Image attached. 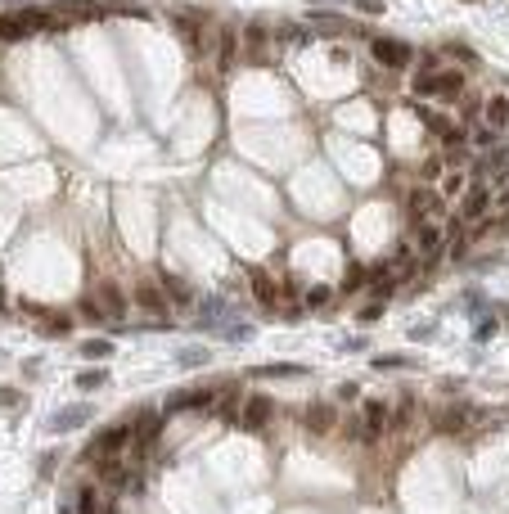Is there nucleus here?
I'll use <instances>...</instances> for the list:
<instances>
[{"label": "nucleus", "instance_id": "f257e3e1", "mask_svg": "<svg viewBox=\"0 0 509 514\" xmlns=\"http://www.w3.org/2000/svg\"><path fill=\"white\" fill-rule=\"evenodd\" d=\"M131 428L127 424H109V428H100V433L91 437V460H100V465H109V460H118L122 455V446L131 442Z\"/></svg>", "mask_w": 509, "mask_h": 514}, {"label": "nucleus", "instance_id": "58836bf2", "mask_svg": "<svg viewBox=\"0 0 509 514\" xmlns=\"http://www.w3.org/2000/svg\"><path fill=\"white\" fill-rule=\"evenodd\" d=\"M357 9H361V14H383V0H357Z\"/></svg>", "mask_w": 509, "mask_h": 514}, {"label": "nucleus", "instance_id": "9b49d317", "mask_svg": "<svg viewBox=\"0 0 509 514\" xmlns=\"http://www.w3.org/2000/svg\"><path fill=\"white\" fill-rule=\"evenodd\" d=\"M383 428H388V406L383 402H365V424H361V437L365 442H379Z\"/></svg>", "mask_w": 509, "mask_h": 514}, {"label": "nucleus", "instance_id": "c85d7f7f", "mask_svg": "<svg viewBox=\"0 0 509 514\" xmlns=\"http://www.w3.org/2000/svg\"><path fill=\"white\" fill-rule=\"evenodd\" d=\"M207 357H212V352H207V348H180V366H207Z\"/></svg>", "mask_w": 509, "mask_h": 514}, {"label": "nucleus", "instance_id": "7ed1b4c3", "mask_svg": "<svg viewBox=\"0 0 509 514\" xmlns=\"http://www.w3.org/2000/svg\"><path fill=\"white\" fill-rule=\"evenodd\" d=\"M446 244V226H437V221H415V249L428 257V266L437 262V249Z\"/></svg>", "mask_w": 509, "mask_h": 514}, {"label": "nucleus", "instance_id": "0eeeda50", "mask_svg": "<svg viewBox=\"0 0 509 514\" xmlns=\"http://www.w3.org/2000/svg\"><path fill=\"white\" fill-rule=\"evenodd\" d=\"M136 302L149 311V316H158V320L167 316V293L158 289V280H145V275H140V284H136Z\"/></svg>", "mask_w": 509, "mask_h": 514}, {"label": "nucleus", "instance_id": "6e6552de", "mask_svg": "<svg viewBox=\"0 0 509 514\" xmlns=\"http://www.w3.org/2000/svg\"><path fill=\"white\" fill-rule=\"evenodd\" d=\"M217 406V388H189V393H176L167 402V411H207Z\"/></svg>", "mask_w": 509, "mask_h": 514}, {"label": "nucleus", "instance_id": "dca6fc26", "mask_svg": "<svg viewBox=\"0 0 509 514\" xmlns=\"http://www.w3.org/2000/svg\"><path fill=\"white\" fill-rule=\"evenodd\" d=\"M248 284H253V293H257V302H262V307H275V280L262 271V266H253V271H248Z\"/></svg>", "mask_w": 509, "mask_h": 514}, {"label": "nucleus", "instance_id": "cd10ccee", "mask_svg": "<svg viewBox=\"0 0 509 514\" xmlns=\"http://www.w3.org/2000/svg\"><path fill=\"white\" fill-rule=\"evenodd\" d=\"M104 379H109V370H81V375H77V384H81L86 393H95V388H104Z\"/></svg>", "mask_w": 509, "mask_h": 514}, {"label": "nucleus", "instance_id": "ddd939ff", "mask_svg": "<svg viewBox=\"0 0 509 514\" xmlns=\"http://www.w3.org/2000/svg\"><path fill=\"white\" fill-rule=\"evenodd\" d=\"M410 221H428V212H441V203H437V194H433V189H424V185H419V189H410Z\"/></svg>", "mask_w": 509, "mask_h": 514}, {"label": "nucleus", "instance_id": "aec40b11", "mask_svg": "<svg viewBox=\"0 0 509 514\" xmlns=\"http://www.w3.org/2000/svg\"><path fill=\"white\" fill-rule=\"evenodd\" d=\"M176 32L185 36V41L194 45V50H203V32H198V18L189 14V9H185V14H176Z\"/></svg>", "mask_w": 509, "mask_h": 514}, {"label": "nucleus", "instance_id": "e433bc0d", "mask_svg": "<svg viewBox=\"0 0 509 514\" xmlns=\"http://www.w3.org/2000/svg\"><path fill=\"white\" fill-rule=\"evenodd\" d=\"M424 127L433 131V136H446V131H451V127H446V118H437V113H428V118H424Z\"/></svg>", "mask_w": 509, "mask_h": 514}, {"label": "nucleus", "instance_id": "49530a36", "mask_svg": "<svg viewBox=\"0 0 509 514\" xmlns=\"http://www.w3.org/2000/svg\"><path fill=\"white\" fill-rule=\"evenodd\" d=\"M424 176H428V180H437V176H441V163H437V158H433V163H424Z\"/></svg>", "mask_w": 509, "mask_h": 514}, {"label": "nucleus", "instance_id": "4be33fe9", "mask_svg": "<svg viewBox=\"0 0 509 514\" xmlns=\"http://www.w3.org/2000/svg\"><path fill=\"white\" fill-rule=\"evenodd\" d=\"M162 289H167V298H176L180 307H189V298H194V289H189L180 275H162Z\"/></svg>", "mask_w": 509, "mask_h": 514}, {"label": "nucleus", "instance_id": "ea45409f", "mask_svg": "<svg viewBox=\"0 0 509 514\" xmlns=\"http://www.w3.org/2000/svg\"><path fill=\"white\" fill-rule=\"evenodd\" d=\"M0 406H23V397H18L14 388H0Z\"/></svg>", "mask_w": 509, "mask_h": 514}, {"label": "nucleus", "instance_id": "c03bdc74", "mask_svg": "<svg viewBox=\"0 0 509 514\" xmlns=\"http://www.w3.org/2000/svg\"><path fill=\"white\" fill-rule=\"evenodd\" d=\"M45 320H50V329H54V334H63V329H68V325H72V320H68V316H45Z\"/></svg>", "mask_w": 509, "mask_h": 514}, {"label": "nucleus", "instance_id": "a211bd4d", "mask_svg": "<svg viewBox=\"0 0 509 514\" xmlns=\"http://www.w3.org/2000/svg\"><path fill=\"white\" fill-rule=\"evenodd\" d=\"M469 420H473V406H451L446 415H437V433H460Z\"/></svg>", "mask_w": 509, "mask_h": 514}, {"label": "nucleus", "instance_id": "2f4dec72", "mask_svg": "<svg viewBox=\"0 0 509 514\" xmlns=\"http://www.w3.org/2000/svg\"><path fill=\"white\" fill-rule=\"evenodd\" d=\"M217 334L226 343H244V338H253V329H248V325H217Z\"/></svg>", "mask_w": 509, "mask_h": 514}, {"label": "nucleus", "instance_id": "a19ab883", "mask_svg": "<svg viewBox=\"0 0 509 514\" xmlns=\"http://www.w3.org/2000/svg\"><path fill=\"white\" fill-rule=\"evenodd\" d=\"M492 334H496V320H483V325H478V334H473V338H478V343H487Z\"/></svg>", "mask_w": 509, "mask_h": 514}, {"label": "nucleus", "instance_id": "f704fd0d", "mask_svg": "<svg viewBox=\"0 0 509 514\" xmlns=\"http://www.w3.org/2000/svg\"><path fill=\"white\" fill-rule=\"evenodd\" d=\"M365 280H370V271H361V266H352V271L343 275V289H361Z\"/></svg>", "mask_w": 509, "mask_h": 514}, {"label": "nucleus", "instance_id": "f03ea898", "mask_svg": "<svg viewBox=\"0 0 509 514\" xmlns=\"http://www.w3.org/2000/svg\"><path fill=\"white\" fill-rule=\"evenodd\" d=\"M370 54H374V63L379 68H410V59H415V50H410L406 41H392V36H379V41L370 45Z\"/></svg>", "mask_w": 509, "mask_h": 514}, {"label": "nucleus", "instance_id": "20e7f679", "mask_svg": "<svg viewBox=\"0 0 509 514\" xmlns=\"http://www.w3.org/2000/svg\"><path fill=\"white\" fill-rule=\"evenodd\" d=\"M271 397H262V393H248L244 402H239V424L244 428H262L266 420H271Z\"/></svg>", "mask_w": 509, "mask_h": 514}, {"label": "nucleus", "instance_id": "473e14b6", "mask_svg": "<svg viewBox=\"0 0 509 514\" xmlns=\"http://www.w3.org/2000/svg\"><path fill=\"white\" fill-rule=\"evenodd\" d=\"M306 18H311V27H315V32H343V23H338V18H324V14H306Z\"/></svg>", "mask_w": 509, "mask_h": 514}, {"label": "nucleus", "instance_id": "09e8293b", "mask_svg": "<svg viewBox=\"0 0 509 514\" xmlns=\"http://www.w3.org/2000/svg\"><path fill=\"white\" fill-rule=\"evenodd\" d=\"M0 307H5V289H0Z\"/></svg>", "mask_w": 509, "mask_h": 514}, {"label": "nucleus", "instance_id": "393cba45", "mask_svg": "<svg viewBox=\"0 0 509 514\" xmlns=\"http://www.w3.org/2000/svg\"><path fill=\"white\" fill-rule=\"evenodd\" d=\"M109 352H113L109 338H86V343H81V357H86V361H104Z\"/></svg>", "mask_w": 509, "mask_h": 514}, {"label": "nucleus", "instance_id": "8fccbe9b", "mask_svg": "<svg viewBox=\"0 0 509 514\" xmlns=\"http://www.w3.org/2000/svg\"><path fill=\"white\" fill-rule=\"evenodd\" d=\"M501 198H505V203H509V189H505V194H501Z\"/></svg>", "mask_w": 509, "mask_h": 514}, {"label": "nucleus", "instance_id": "6ab92c4d", "mask_svg": "<svg viewBox=\"0 0 509 514\" xmlns=\"http://www.w3.org/2000/svg\"><path fill=\"white\" fill-rule=\"evenodd\" d=\"M23 36H32V27H27L23 14H5V18H0V41H23Z\"/></svg>", "mask_w": 509, "mask_h": 514}, {"label": "nucleus", "instance_id": "1a4fd4ad", "mask_svg": "<svg viewBox=\"0 0 509 514\" xmlns=\"http://www.w3.org/2000/svg\"><path fill=\"white\" fill-rule=\"evenodd\" d=\"M158 428H162V415H158V411H145V415L136 420V428H131V433H136V455H140V460L149 455V446H153V437H158Z\"/></svg>", "mask_w": 509, "mask_h": 514}, {"label": "nucleus", "instance_id": "f3484780", "mask_svg": "<svg viewBox=\"0 0 509 514\" xmlns=\"http://www.w3.org/2000/svg\"><path fill=\"white\" fill-rule=\"evenodd\" d=\"M410 91L424 100V95H437V59H424V68L415 72V81H410Z\"/></svg>", "mask_w": 509, "mask_h": 514}, {"label": "nucleus", "instance_id": "4468645a", "mask_svg": "<svg viewBox=\"0 0 509 514\" xmlns=\"http://www.w3.org/2000/svg\"><path fill=\"white\" fill-rule=\"evenodd\" d=\"M248 375L253 379H297V375H306V366H297V361H271V366H257Z\"/></svg>", "mask_w": 509, "mask_h": 514}, {"label": "nucleus", "instance_id": "412c9836", "mask_svg": "<svg viewBox=\"0 0 509 514\" xmlns=\"http://www.w3.org/2000/svg\"><path fill=\"white\" fill-rule=\"evenodd\" d=\"M464 91V72H437V95L441 100H460Z\"/></svg>", "mask_w": 509, "mask_h": 514}, {"label": "nucleus", "instance_id": "a18cd8bd", "mask_svg": "<svg viewBox=\"0 0 509 514\" xmlns=\"http://www.w3.org/2000/svg\"><path fill=\"white\" fill-rule=\"evenodd\" d=\"M464 189V176H446V194H460Z\"/></svg>", "mask_w": 509, "mask_h": 514}, {"label": "nucleus", "instance_id": "37998d69", "mask_svg": "<svg viewBox=\"0 0 509 514\" xmlns=\"http://www.w3.org/2000/svg\"><path fill=\"white\" fill-rule=\"evenodd\" d=\"M379 316H383V302H370V307L361 311V320H379Z\"/></svg>", "mask_w": 509, "mask_h": 514}, {"label": "nucleus", "instance_id": "9d476101", "mask_svg": "<svg viewBox=\"0 0 509 514\" xmlns=\"http://www.w3.org/2000/svg\"><path fill=\"white\" fill-rule=\"evenodd\" d=\"M302 420H306V428H311L315 437H320V433H334V424H338V411H334L329 402H311Z\"/></svg>", "mask_w": 509, "mask_h": 514}, {"label": "nucleus", "instance_id": "423d86ee", "mask_svg": "<svg viewBox=\"0 0 509 514\" xmlns=\"http://www.w3.org/2000/svg\"><path fill=\"white\" fill-rule=\"evenodd\" d=\"M95 302H100V311H104L109 320H122V316H127V293H122V284H113V280L100 284Z\"/></svg>", "mask_w": 509, "mask_h": 514}, {"label": "nucleus", "instance_id": "b1692460", "mask_svg": "<svg viewBox=\"0 0 509 514\" xmlns=\"http://www.w3.org/2000/svg\"><path fill=\"white\" fill-rule=\"evenodd\" d=\"M415 366V357H406V352H388V357H374V370H406Z\"/></svg>", "mask_w": 509, "mask_h": 514}, {"label": "nucleus", "instance_id": "4c0bfd02", "mask_svg": "<svg viewBox=\"0 0 509 514\" xmlns=\"http://www.w3.org/2000/svg\"><path fill=\"white\" fill-rule=\"evenodd\" d=\"M81 316H86V320H104L100 302H95V298H86V302H81Z\"/></svg>", "mask_w": 509, "mask_h": 514}, {"label": "nucleus", "instance_id": "39448f33", "mask_svg": "<svg viewBox=\"0 0 509 514\" xmlns=\"http://www.w3.org/2000/svg\"><path fill=\"white\" fill-rule=\"evenodd\" d=\"M487 208H492V189L483 185V180H473L464 194V203H460V221H483Z\"/></svg>", "mask_w": 509, "mask_h": 514}, {"label": "nucleus", "instance_id": "79ce46f5", "mask_svg": "<svg viewBox=\"0 0 509 514\" xmlns=\"http://www.w3.org/2000/svg\"><path fill=\"white\" fill-rule=\"evenodd\" d=\"M451 50H455V59H464V63H478V54L469 50V45H451Z\"/></svg>", "mask_w": 509, "mask_h": 514}, {"label": "nucleus", "instance_id": "c9c22d12", "mask_svg": "<svg viewBox=\"0 0 509 514\" xmlns=\"http://www.w3.org/2000/svg\"><path fill=\"white\" fill-rule=\"evenodd\" d=\"M483 307H487V302H483V293H478V289H473V293H464V311H469V316H478Z\"/></svg>", "mask_w": 509, "mask_h": 514}, {"label": "nucleus", "instance_id": "f8f14e48", "mask_svg": "<svg viewBox=\"0 0 509 514\" xmlns=\"http://www.w3.org/2000/svg\"><path fill=\"white\" fill-rule=\"evenodd\" d=\"M86 420H91V406H63L59 415L45 420V428H50V433H68V428H81Z\"/></svg>", "mask_w": 509, "mask_h": 514}, {"label": "nucleus", "instance_id": "7c9ffc66", "mask_svg": "<svg viewBox=\"0 0 509 514\" xmlns=\"http://www.w3.org/2000/svg\"><path fill=\"white\" fill-rule=\"evenodd\" d=\"M329 298H334L329 284H311V289H306V307H324Z\"/></svg>", "mask_w": 509, "mask_h": 514}, {"label": "nucleus", "instance_id": "a878e982", "mask_svg": "<svg viewBox=\"0 0 509 514\" xmlns=\"http://www.w3.org/2000/svg\"><path fill=\"white\" fill-rule=\"evenodd\" d=\"M235 50H239V36L230 32V27H221V68L235 63Z\"/></svg>", "mask_w": 509, "mask_h": 514}, {"label": "nucleus", "instance_id": "2eb2a0df", "mask_svg": "<svg viewBox=\"0 0 509 514\" xmlns=\"http://www.w3.org/2000/svg\"><path fill=\"white\" fill-rule=\"evenodd\" d=\"M483 122L492 131H505L509 127V100H505V95H492V100L483 104Z\"/></svg>", "mask_w": 509, "mask_h": 514}, {"label": "nucleus", "instance_id": "5701e85b", "mask_svg": "<svg viewBox=\"0 0 509 514\" xmlns=\"http://www.w3.org/2000/svg\"><path fill=\"white\" fill-rule=\"evenodd\" d=\"M72 510H77V514H104V510H100V492L86 483V488L77 492V506H72Z\"/></svg>", "mask_w": 509, "mask_h": 514}, {"label": "nucleus", "instance_id": "de8ad7c7", "mask_svg": "<svg viewBox=\"0 0 509 514\" xmlns=\"http://www.w3.org/2000/svg\"><path fill=\"white\" fill-rule=\"evenodd\" d=\"M501 320H505V325H509V307H501Z\"/></svg>", "mask_w": 509, "mask_h": 514}, {"label": "nucleus", "instance_id": "c756f323", "mask_svg": "<svg viewBox=\"0 0 509 514\" xmlns=\"http://www.w3.org/2000/svg\"><path fill=\"white\" fill-rule=\"evenodd\" d=\"M244 45H248V54H253V50H262V45H266V27L248 23V27H244Z\"/></svg>", "mask_w": 509, "mask_h": 514}, {"label": "nucleus", "instance_id": "bb28decb", "mask_svg": "<svg viewBox=\"0 0 509 514\" xmlns=\"http://www.w3.org/2000/svg\"><path fill=\"white\" fill-rule=\"evenodd\" d=\"M217 406H221V415H226V420H235V406H239V388L230 384V388H221L217 393Z\"/></svg>", "mask_w": 509, "mask_h": 514}, {"label": "nucleus", "instance_id": "72a5a7b5", "mask_svg": "<svg viewBox=\"0 0 509 514\" xmlns=\"http://www.w3.org/2000/svg\"><path fill=\"white\" fill-rule=\"evenodd\" d=\"M280 41H293V45H306V41H311V32H306V27H280Z\"/></svg>", "mask_w": 509, "mask_h": 514}]
</instances>
